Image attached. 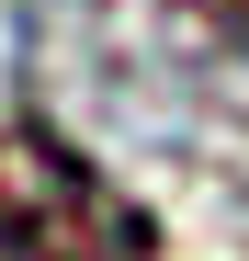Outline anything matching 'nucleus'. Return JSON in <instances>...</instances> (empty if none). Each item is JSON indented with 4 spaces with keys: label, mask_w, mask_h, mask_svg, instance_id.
Masks as SVG:
<instances>
[{
    "label": "nucleus",
    "mask_w": 249,
    "mask_h": 261,
    "mask_svg": "<svg viewBox=\"0 0 249 261\" xmlns=\"http://www.w3.org/2000/svg\"><path fill=\"white\" fill-rule=\"evenodd\" d=\"M215 91H227V102H249V0H238L227 34H215Z\"/></svg>",
    "instance_id": "2"
},
{
    "label": "nucleus",
    "mask_w": 249,
    "mask_h": 261,
    "mask_svg": "<svg viewBox=\"0 0 249 261\" xmlns=\"http://www.w3.org/2000/svg\"><path fill=\"white\" fill-rule=\"evenodd\" d=\"M0 261H159V216L46 125H0Z\"/></svg>",
    "instance_id": "1"
}]
</instances>
